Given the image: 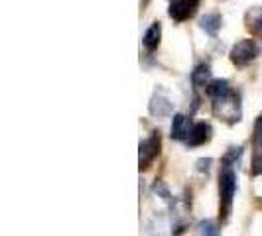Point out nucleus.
Wrapping results in <instances>:
<instances>
[{
  "label": "nucleus",
  "mask_w": 262,
  "mask_h": 236,
  "mask_svg": "<svg viewBox=\"0 0 262 236\" xmlns=\"http://www.w3.org/2000/svg\"><path fill=\"white\" fill-rule=\"evenodd\" d=\"M258 53H260V48L254 39H241L231 50V61L235 65H247L258 57Z\"/></svg>",
  "instance_id": "obj_1"
},
{
  "label": "nucleus",
  "mask_w": 262,
  "mask_h": 236,
  "mask_svg": "<svg viewBox=\"0 0 262 236\" xmlns=\"http://www.w3.org/2000/svg\"><path fill=\"white\" fill-rule=\"evenodd\" d=\"M213 108L217 114H221V118L229 120V122H236L241 120V105H238V97L235 92L227 95L223 99H215L213 101Z\"/></svg>",
  "instance_id": "obj_2"
},
{
  "label": "nucleus",
  "mask_w": 262,
  "mask_h": 236,
  "mask_svg": "<svg viewBox=\"0 0 262 236\" xmlns=\"http://www.w3.org/2000/svg\"><path fill=\"white\" fill-rule=\"evenodd\" d=\"M219 191H221V201L225 207L231 205L236 191V173L231 168H223L221 177H219Z\"/></svg>",
  "instance_id": "obj_3"
},
{
  "label": "nucleus",
  "mask_w": 262,
  "mask_h": 236,
  "mask_svg": "<svg viewBox=\"0 0 262 236\" xmlns=\"http://www.w3.org/2000/svg\"><path fill=\"white\" fill-rule=\"evenodd\" d=\"M197 4H199V0H173L168 14H170V18H173V20L184 22V20L191 18L195 14Z\"/></svg>",
  "instance_id": "obj_4"
},
{
  "label": "nucleus",
  "mask_w": 262,
  "mask_h": 236,
  "mask_svg": "<svg viewBox=\"0 0 262 236\" xmlns=\"http://www.w3.org/2000/svg\"><path fill=\"white\" fill-rule=\"evenodd\" d=\"M160 152V134H152L150 138H146L144 142H140V168H146Z\"/></svg>",
  "instance_id": "obj_5"
},
{
  "label": "nucleus",
  "mask_w": 262,
  "mask_h": 236,
  "mask_svg": "<svg viewBox=\"0 0 262 236\" xmlns=\"http://www.w3.org/2000/svg\"><path fill=\"white\" fill-rule=\"evenodd\" d=\"M209 138H211L209 124H207V122H197V124L191 126V132H189L185 144L195 148V146H201V144H205V142H209Z\"/></svg>",
  "instance_id": "obj_6"
},
{
  "label": "nucleus",
  "mask_w": 262,
  "mask_h": 236,
  "mask_svg": "<svg viewBox=\"0 0 262 236\" xmlns=\"http://www.w3.org/2000/svg\"><path fill=\"white\" fill-rule=\"evenodd\" d=\"M191 132V124H189V118L184 116V114H176L173 120H171V138L173 140H182L185 142L187 136Z\"/></svg>",
  "instance_id": "obj_7"
},
{
  "label": "nucleus",
  "mask_w": 262,
  "mask_h": 236,
  "mask_svg": "<svg viewBox=\"0 0 262 236\" xmlns=\"http://www.w3.org/2000/svg\"><path fill=\"white\" fill-rule=\"evenodd\" d=\"M171 110H173V106H171L168 97L154 95V99L150 103V114H154V116H168V114H171Z\"/></svg>",
  "instance_id": "obj_8"
},
{
  "label": "nucleus",
  "mask_w": 262,
  "mask_h": 236,
  "mask_svg": "<svg viewBox=\"0 0 262 236\" xmlns=\"http://www.w3.org/2000/svg\"><path fill=\"white\" fill-rule=\"evenodd\" d=\"M160 36H162V26H160V22H154V24L144 32V38H142V43H144V48L148 52H154L158 48Z\"/></svg>",
  "instance_id": "obj_9"
},
{
  "label": "nucleus",
  "mask_w": 262,
  "mask_h": 236,
  "mask_svg": "<svg viewBox=\"0 0 262 236\" xmlns=\"http://www.w3.org/2000/svg\"><path fill=\"white\" fill-rule=\"evenodd\" d=\"M209 79H211V69L207 63H201L191 71V83L195 89L201 87H209Z\"/></svg>",
  "instance_id": "obj_10"
},
{
  "label": "nucleus",
  "mask_w": 262,
  "mask_h": 236,
  "mask_svg": "<svg viewBox=\"0 0 262 236\" xmlns=\"http://www.w3.org/2000/svg\"><path fill=\"white\" fill-rule=\"evenodd\" d=\"M231 92L233 91H231L227 79H215V81H211L209 87H207V95H209L213 101H215V99H223V97L231 95Z\"/></svg>",
  "instance_id": "obj_11"
},
{
  "label": "nucleus",
  "mask_w": 262,
  "mask_h": 236,
  "mask_svg": "<svg viewBox=\"0 0 262 236\" xmlns=\"http://www.w3.org/2000/svg\"><path fill=\"white\" fill-rule=\"evenodd\" d=\"M221 16L219 14H205L201 20H199V26L201 30H205V34L209 36H217V32L221 30Z\"/></svg>",
  "instance_id": "obj_12"
},
{
  "label": "nucleus",
  "mask_w": 262,
  "mask_h": 236,
  "mask_svg": "<svg viewBox=\"0 0 262 236\" xmlns=\"http://www.w3.org/2000/svg\"><path fill=\"white\" fill-rule=\"evenodd\" d=\"M195 236H221V232L213 221H201L195 228Z\"/></svg>",
  "instance_id": "obj_13"
},
{
  "label": "nucleus",
  "mask_w": 262,
  "mask_h": 236,
  "mask_svg": "<svg viewBox=\"0 0 262 236\" xmlns=\"http://www.w3.org/2000/svg\"><path fill=\"white\" fill-rule=\"evenodd\" d=\"M249 18H252V20H250V24H249V28L252 30V32H254V34L262 36V8L250 10Z\"/></svg>",
  "instance_id": "obj_14"
},
{
  "label": "nucleus",
  "mask_w": 262,
  "mask_h": 236,
  "mask_svg": "<svg viewBox=\"0 0 262 236\" xmlns=\"http://www.w3.org/2000/svg\"><path fill=\"white\" fill-rule=\"evenodd\" d=\"M252 175H260L262 173V146H256L254 154H252V166H250Z\"/></svg>",
  "instance_id": "obj_15"
},
{
  "label": "nucleus",
  "mask_w": 262,
  "mask_h": 236,
  "mask_svg": "<svg viewBox=\"0 0 262 236\" xmlns=\"http://www.w3.org/2000/svg\"><path fill=\"white\" fill-rule=\"evenodd\" d=\"M241 154H243V148H231L223 157V168H231L236 159L241 157Z\"/></svg>",
  "instance_id": "obj_16"
},
{
  "label": "nucleus",
  "mask_w": 262,
  "mask_h": 236,
  "mask_svg": "<svg viewBox=\"0 0 262 236\" xmlns=\"http://www.w3.org/2000/svg\"><path fill=\"white\" fill-rule=\"evenodd\" d=\"M254 144L262 146V114L254 122Z\"/></svg>",
  "instance_id": "obj_17"
},
{
  "label": "nucleus",
  "mask_w": 262,
  "mask_h": 236,
  "mask_svg": "<svg viewBox=\"0 0 262 236\" xmlns=\"http://www.w3.org/2000/svg\"><path fill=\"white\" fill-rule=\"evenodd\" d=\"M209 163H211V159H199V161H197V170L199 171L209 170Z\"/></svg>",
  "instance_id": "obj_18"
}]
</instances>
